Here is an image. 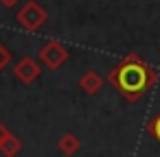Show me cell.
I'll return each instance as SVG.
<instances>
[{
    "mask_svg": "<svg viewBox=\"0 0 160 157\" xmlns=\"http://www.w3.org/2000/svg\"><path fill=\"white\" fill-rule=\"evenodd\" d=\"M79 148H81V140H79L75 133H66V135H62V140H59V150H62L66 157L77 155Z\"/></svg>",
    "mask_w": 160,
    "mask_h": 157,
    "instance_id": "cell-6",
    "label": "cell"
},
{
    "mask_svg": "<svg viewBox=\"0 0 160 157\" xmlns=\"http://www.w3.org/2000/svg\"><path fill=\"white\" fill-rule=\"evenodd\" d=\"M79 87L88 94V96H94L101 87H103V76L94 70H88L81 79H79Z\"/></svg>",
    "mask_w": 160,
    "mask_h": 157,
    "instance_id": "cell-5",
    "label": "cell"
},
{
    "mask_svg": "<svg viewBox=\"0 0 160 157\" xmlns=\"http://www.w3.org/2000/svg\"><path fill=\"white\" fill-rule=\"evenodd\" d=\"M11 59H13V55H11V50L5 46V44H0V72L2 70H7L9 68V63H11Z\"/></svg>",
    "mask_w": 160,
    "mask_h": 157,
    "instance_id": "cell-8",
    "label": "cell"
},
{
    "mask_svg": "<svg viewBox=\"0 0 160 157\" xmlns=\"http://www.w3.org/2000/svg\"><path fill=\"white\" fill-rule=\"evenodd\" d=\"M22 148V142L18 140V135H13L11 131L7 133V137L2 140V144H0V153H2L5 157H16Z\"/></svg>",
    "mask_w": 160,
    "mask_h": 157,
    "instance_id": "cell-7",
    "label": "cell"
},
{
    "mask_svg": "<svg viewBox=\"0 0 160 157\" xmlns=\"http://www.w3.org/2000/svg\"><path fill=\"white\" fill-rule=\"evenodd\" d=\"M7 133H9V129H7V127H5L2 122H0V144H2V140L7 137Z\"/></svg>",
    "mask_w": 160,
    "mask_h": 157,
    "instance_id": "cell-10",
    "label": "cell"
},
{
    "mask_svg": "<svg viewBox=\"0 0 160 157\" xmlns=\"http://www.w3.org/2000/svg\"><path fill=\"white\" fill-rule=\"evenodd\" d=\"M108 81L112 83V87L129 103H136L140 96H145L158 81L156 70L142 61L136 53H129L121 63H116L110 74Z\"/></svg>",
    "mask_w": 160,
    "mask_h": 157,
    "instance_id": "cell-1",
    "label": "cell"
},
{
    "mask_svg": "<svg viewBox=\"0 0 160 157\" xmlns=\"http://www.w3.org/2000/svg\"><path fill=\"white\" fill-rule=\"evenodd\" d=\"M40 74H42V66H40L33 57H22V59L13 66V76H16L20 83H24V85L35 83V81L40 79Z\"/></svg>",
    "mask_w": 160,
    "mask_h": 157,
    "instance_id": "cell-4",
    "label": "cell"
},
{
    "mask_svg": "<svg viewBox=\"0 0 160 157\" xmlns=\"http://www.w3.org/2000/svg\"><path fill=\"white\" fill-rule=\"evenodd\" d=\"M16 20H18V24L22 29H27L29 33H35V31H40L46 24L48 13H46V9L40 2H35V0H27V2L18 9Z\"/></svg>",
    "mask_w": 160,
    "mask_h": 157,
    "instance_id": "cell-2",
    "label": "cell"
},
{
    "mask_svg": "<svg viewBox=\"0 0 160 157\" xmlns=\"http://www.w3.org/2000/svg\"><path fill=\"white\" fill-rule=\"evenodd\" d=\"M0 2H2V5H5L7 9H11V7H16V5L20 2V0H0Z\"/></svg>",
    "mask_w": 160,
    "mask_h": 157,
    "instance_id": "cell-11",
    "label": "cell"
},
{
    "mask_svg": "<svg viewBox=\"0 0 160 157\" xmlns=\"http://www.w3.org/2000/svg\"><path fill=\"white\" fill-rule=\"evenodd\" d=\"M147 131H149V135H151L153 140H158V142H160V113L147 122Z\"/></svg>",
    "mask_w": 160,
    "mask_h": 157,
    "instance_id": "cell-9",
    "label": "cell"
},
{
    "mask_svg": "<svg viewBox=\"0 0 160 157\" xmlns=\"http://www.w3.org/2000/svg\"><path fill=\"white\" fill-rule=\"evenodd\" d=\"M38 59H40L48 70H59V68L66 63V59H68V48H66L62 42L51 39V42H46V44L38 50Z\"/></svg>",
    "mask_w": 160,
    "mask_h": 157,
    "instance_id": "cell-3",
    "label": "cell"
}]
</instances>
